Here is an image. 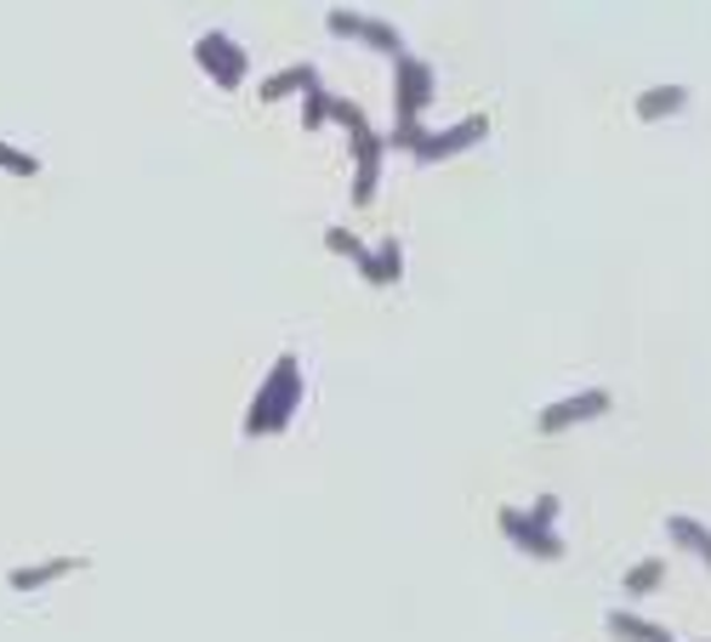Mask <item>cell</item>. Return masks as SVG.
Instances as JSON below:
<instances>
[{
    "label": "cell",
    "instance_id": "14",
    "mask_svg": "<svg viewBox=\"0 0 711 642\" xmlns=\"http://www.w3.org/2000/svg\"><path fill=\"white\" fill-rule=\"evenodd\" d=\"M667 534L678 540V546H683V552H694V558H700V563L711 569V529H705V523H694V518H683V512H672V518H667Z\"/></svg>",
    "mask_w": 711,
    "mask_h": 642
},
{
    "label": "cell",
    "instance_id": "9",
    "mask_svg": "<svg viewBox=\"0 0 711 642\" xmlns=\"http://www.w3.org/2000/svg\"><path fill=\"white\" fill-rule=\"evenodd\" d=\"M80 569H91V558H86V552H63V558H40V563H23V569H12V574H7V585L18 591V598H34V591L58 585V580L80 574Z\"/></svg>",
    "mask_w": 711,
    "mask_h": 642
},
{
    "label": "cell",
    "instance_id": "16",
    "mask_svg": "<svg viewBox=\"0 0 711 642\" xmlns=\"http://www.w3.org/2000/svg\"><path fill=\"white\" fill-rule=\"evenodd\" d=\"M324 251H337V257H348L353 268H364V257H370V244H364L359 233H348V228H324Z\"/></svg>",
    "mask_w": 711,
    "mask_h": 642
},
{
    "label": "cell",
    "instance_id": "10",
    "mask_svg": "<svg viewBox=\"0 0 711 642\" xmlns=\"http://www.w3.org/2000/svg\"><path fill=\"white\" fill-rule=\"evenodd\" d=\"M359 279H364V284H375V290H388V284H399V279H404V244H399L393 233H382V239L370 244V257H364Z\"/></svg>",
    "mask_w": 711,
    "mask_h": 642
},
{
    "label": "cell",
    "instance_id": "8",
    "mask_svg": "<svg viewBox=\"0 0 711 642\" xmlns=\"http://www.w3.org/2000/svg\"><path fill=\"white\" fill-rule=\"evenodd\" d=\"M324 29L337 34V40H359V46H370V52H382V58H393V63L410 52L404 34H399L393 23H382V18H370V12H342V7H337V12L324 18Z\"/></svg>",
    "mask_w": 711,
    "mask_h": 642
},
{
    "label": "cell",
    "instance_id": "17",
    "mask_svg": "<svg viewBox=\"0 0 711 642\" xmlns=\"http://www.w3.org/2000/svg\"><path fill=\"white\" fill-rule=\"evenodd\" d=\"M0 171H7V177H40V160L29 154V148H18V142H7V137H0Z\"/></svg>",
    "mask_w": 711,
    "mask_h": 642
},
{
    "label": "cell",
    "instance_id": "19",
    "mask_svg": "<svg viewBox=\"0 0 711 642\" xmlns=\"http://www.w3.org/2000/svg\"><path fill=\"white\" fill-rule=\"evenodd\" d=\"M694 642H711V636H694Z\"/></svg>",
    "mask_w": 711,
    "mask_h": 642
},
{
    "label": "cell",
    "instance_id": "11",
    "mask_svg": "<svg viewBox=\"0 0 711 642\" xmlns=\"http://www.w3.org/2000/svg\"><path fill=\"white\" fill-rule=\"evenodd\" d=\"M689 109V86H649V91H638V103H632V114L643 120V126H660V120H672V114H683Z\"/></svg>",
    "mask_w": 711,
    "mask_h": 642
},
{
    "label": "cell",
    "instance_id": "15",
    "mask_svg": "<svg viewBox=\"0 0 711 642\" xmlns=\"http://www.w3.org/2000/svg\"><path fill=\"white\" fill-rule=\"evenodd\" d=\"M660 585H667V558H643L627 569V598H649Z\"/></svg>",
    "mask_w": 711,
    "mask_h": 642
},
{
    "label": "cell",
    "instance_id": "13",
    "mask_svg": "<svg viewBox=\"0 0 711 642\" xmlns=\"http://www.w3.org/2000/svg\"><path fill=\"white\" fill-rule=\"evenodd\" d=\"M313 86H319V69H313V63H291V69L268 74V80L257 86V97H262V103H284V97H302V91H313Z\"/></svg>",
    "mask_w": 711,
    "mask_h": 642
},
{
    "label": "cell",
    "instance_id": "18",
    "mask_svg": "<svg viewBox=\"0 0 711 642\" xmlns=\"http://www.w3.org/2000/svg\"><path fill=\"white\" fill-rule=\"evenodd\" d=\"M330 103H337V91H324V86L302 91V126H308V131L330 126Z\"/></svg>",
    "mask_w": 711,
    "mask_h": 642
},
{
    "label": "cell",
    "instance_id": "6",
    "mask_svg": "<svg viewBox=\"0 0 711 642\" xmlns=\"http://www.w3.org/2000/svg\"><path fill=\"white\" fill-rule=\"evenodd\" d=\"M614 410V399L603 387H581V392H563V399H552L541 415H535V432L541 438H558V432H569V427H587V421H598V415H609Z\"/></svg>",
    "mask_w": 711,
    "mask_h": 642
},
{
    "label": "cell",
    "instance_id": "1",
    "mask_svg": "<svg viewBox=\"0 0 711 642\" xmlns=\"http://www.w3.org/2000/svg\"><path fill=\"white\" fill-rule=\"evenodd\" d=\"M302 359L297 353H279L273 359V370L257 381V392H251V410H246V438H273V432H284L297 421V410H302Z\"/></svg>",
    "mask_w": 711,
    "mask_h": 642
},
{
    "label": "cell",
    "instance_id": "3",
    "mask_svg": "<svg viewBox=\"0 0 711 642\" xmlns=\"http://www.w3.org/2000/svg\"><path fill=\"white\" fill-rule=\"evenodd\" d=\"M330 120H337L348 131V148H353V205H370L375 188H382V160H388V137H375L364 109L348 103V97H337L330 103Z\"/></svg>",
    "mask_w": 711,
    "mask_h": 642
},
{
    "label": "cell",
    "instance_id": "12",
    "mask_svg": "<svg viewBox=\"0 0 711 642\" xmlns=\"http://www.w3.org/2000/svg\"><path fill=\"white\" fill-rule=\"evenodd\" d=\"M603 625H609V636H614V642H678L667 625H660V620H643L638 609H609V614H603Z\"/></svg>",
    "mask_w": 711,
    "mask_h": 642
},
{
    "label": "cell",
    "instance_id": "5",
    "mask_svg": "<svg viewBox=\"0 0 711 642\" xmlns=\"http://www.w3.org/2000/svg\"><path fill=\"white\" fill-rule=\"evenodd\" d=\"M433 91H439V74L433 63H421V58H399L393 63V126H421L427 103H433Z\"/></svg>",
    "mask_w": 711,
    "mask_h": 642
},
{
    "label": "cell",
    "instance_id": "7",
    "mask_svg": "<svg viewBox=\"0 0 711 642\" xmlns=\"http://www.w3.org/2000/svg\"><path fill=\"white\" fill-rule=\"evenodd\" d=\"M484 137H490V114H467V120H455V126H444V131H427V126H421V137H415L410 154H415L421 165H439V160H455V154H467V148H479Z\"/></svg>",
    "mask_w": 711,
    "mask_h": 642
},
{
    "label": "cell",
    "instance_id": "2",
    "mask_svg": "<svg viewBox=\"0 0 711 642\" xmlns=\"http://www.w3.org/2000/svg\"><path fill=\"white\" fill-rule=\"evenodd\" d=\"M558 512H563L558 495H535L530 512H524V506H501L495 523H501V534L512 540V552H524V558H535V563H558V558H563Z\"/></svg>",
    "mask_w": 711,
    "mask_h": 642
},
{
    "label": "cell",
    "instance_id": "4",
    "mask_svg": "<svg viewBox=\"0 0 711 642\" xmlns=\"http://www.w3.org/2000/svg\"><path fill=\"white\" fill-rule=\"evenodd\" d=\"M194 63H200V74H206L211 86H222V91H240L246 74H251V52H246V46L233 40L228 29H206V34L194 40Z\"/></svg>",
    "mask_w": 711,
    "mask_h": 642
}]
</instances>
